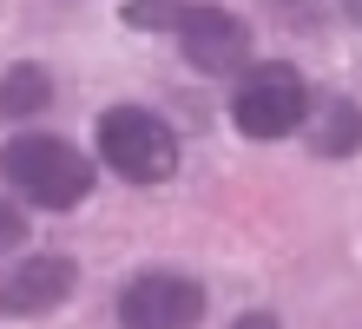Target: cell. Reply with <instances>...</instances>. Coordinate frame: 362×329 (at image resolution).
Wrapping results in <instances>:
<instances>
[{
	"mask_svg": "<svg viewBox=\"0 0 362 329\" xmlns=\"http://www.w3.org/2000/svg\"><path fill=\"white\" fill-rule=\"evenodd\" d=\"M0 178L40 211H73L79 197H93V158L53 132H20L0 145Z\"/></svg>",
	"mask_w": 362,
	"mask_h": 329,
	"instance_id": "obj_1",
	"label": "cell"
},
{
	"mask_svg": "<svg viewBox=\"0 0 362 329\" xmlns=\"http://www.w3.org/2000/svg\"><path fill=\"white\" fill-rule=\"evenodd\" d=\"M93 139H99V158L125 185H165L178 171V132L145 105H105Z\"/></svg>",
	"mask_w": 362,
	"mask_h": 329,
	"instance_id": "obj_2",
	"label": "cell"
},
{
	"mask_svg": "<svg viewBox=\"0 0 362 329\" xmlns=\"http://www.w3.org/2000/svg\"><path fill=\"white\" fill-rule=\"evenodd\" d=\"M303 112H310V86L284 59L250 66L230 93V119H238L244 139H290V132H303Z\"/></svg>",
	"mask_w": 362,
	"mask_h": 329,
	"instance_id": "obj_3",
	"label": "cell"
},
{
	"mask_svg": "<svg viewBox=\"0 0 362 329\" xmlns=\"http://www.w3.org/2000/svg\"><path fill=\"white\" fill-rule=\"evenodd\" d=\"M204 323V290L172 270H145L119 290V329H198Z\"/></svg>",
	"mask_w": 362,
	"mask_h": 329,
	"instance_id": "obj_4",
	"label": "cell"
},
{
	"mask_svg": "<svg viewBox=\"0 0 362 329\" xmlns=\"http://www.w3.org/2000/svg\"><path fill=\"white\" fill-rule=\"evenodd\" d=\"M172 33H178V53L198 66V73H211V79L250 66V27L230 7H185L172 20Z\"/></svg>",
	"mask_w": 362,
	"mask_h": 329,
	"instance_id": "obj_5",
	"label": "cell"
},
{
	"mask_svg": "<svg viewBox=\"0 0 362 329\" xmlns=\"http://www.w3.org/2000/svg\"><path fill=\"white\" fill-rule=\"evenodd\" d=\"M73 257H53V250H33L20 257L13 270H0V316H47L73 296Z\"/></svg>",
	"mask_w": 362,
	"mask_h": 329,
	"instance_id": "obj_6",
	"label": "cell"
},
{
	"mask_svg": "<svg viewBox=\"0 0 362 329\" xmlns=\"http://www.w3.org/2000/svg\"><path fill=\"white\" fill-rule=\"evenodd\" d=\"M303 125H310V145L323 151V158H349L362 145V105L343 99V93L316 99V112H303Z\"/></svg>",
	"mask_w": 362,
	"mask_h": 329,
	"instance_id": "obj_7",
	"label": "cell"
},
{
	"mask_svg": "<svg viewBox=\"0 0 362 329\" xmlns=\"http://www.w3.org/2000/svg\"><path fill=\"white\" fill-rule=\"evenodd\" d=\"M53 105V73L47 66H7L0 79V119H33Z\"/></svg>",
	"mask_w": 362,
	"mask_h": 329,
	"instance_id": "obj_8",
	"label": "cell"
},
{
	"mask_svg": "<svg viewBox=\"0 0 362 329\" xmlns=\"http://www.w3.org/2000/svg\"><path fill=\"white\" fill-rule=\"evenodd\" d=\"M178 13H185V0H132V7H125L132 27H172Z\"/></svg>",
	"mask_w": 362,
	"mask_h": 329,
	"instance_id": "obj_9",
	"label": "cell"
},
{
	"mask_svg": "<svg viewBox=\"0 0 362 329\" xmlns=\"http://www.w3.org/2000/svg\"><path fill=\"white\" fill-rule=\"evenodd\" d=\"M20 244H27V211H20L13 197H0V257L20 250Z\"/></svg>",
	"mask_w": 362,
	"mask_h": 329,
	"instance_id": "obj_10",
	"label": "cell"
},
{
	"mask_svg": "<svg viewBox=\"0 0 362 329\" xmlns=\"http://www.w3.org/2000/svg\"><path fill=\"white\" fill-rule=\"evenodd\" d=\"M230 329H276V316H270V310H244Z\"/></svg>",
	"mask_w": 362,
	"mask_h": 329,
	"instance_id": "obj_11",
	"label": "cell"
},
{
	"mask_svg": "<svg viewBox=\"0 0 362 329\" xmlns=\"http://www.w3.org/2000/svg\"><path fill=\"white\" fill-rule=\"evenodd\" d=\"M270 7H276V13H290V20H303V13L316 7V0H270Z\"/></svg>",
	"mask_w": 362,
	"mask_h": 329,
	"instance_id": "obj_12",
	"label": "cell"
},
{
	"mask_svg": "<svg viewBox=\"0 0 362 329\" xmlns=\"http://www.w3.org/2000/svg\"><path fill=\"white\" fill-rule=\"evenodd\" d=\"M343 13H349V20H356V27H362V0H343Z\"/></svg>",
	"mask_w": 362,
	"mask_h": 329,
	"instance_id": "obj_13",
	"label": "cell"
}]
</instances>
